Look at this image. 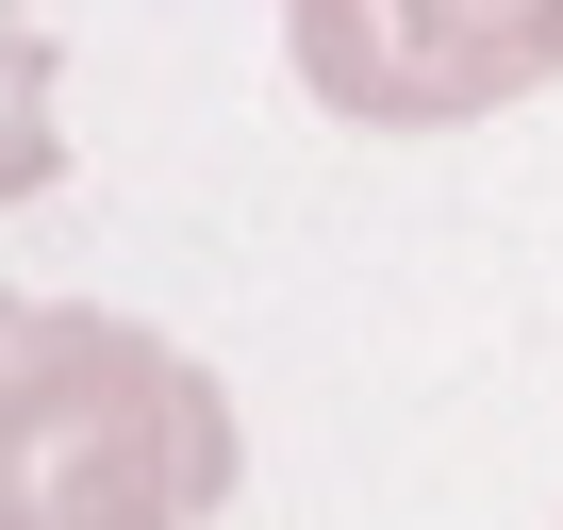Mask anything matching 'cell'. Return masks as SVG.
I'll list each match as a JSON object with an SVG mask.
<instances>
[{
	"instance_id": "6da1fadb",
	"label": "cell",
	"mask_w": 563,
	"mask_h": 530,
	"mask_svg": "<svg viewBox=\"0 0 563 530\" xmlns=\"http://www.w3.org/2000/svg\"><path fill=\"white\" fill-rule=\"evenodd\" d=\"M232 398L133 316L0 299V530H216Z\"/></svg>"
},
{
	"instance_id": "3957f363",
	"label": "cell",
	"mask_w": 563,
	"mask_h": 530,
	"mask_svg": "<svg viewBox=\"0 0 563 530\" xmlns=\"http://www.w3.org/2000/svg\"><path fill=\"white\" fill-rule=\"evenodd\" d=\"M34 183H67V133H51V51H34V18L0 0V199H34Z\"/></svg>"
},
{
	"instance_id": "7a4b0ae2",
	"label": "cell",
	"mask_w": 563,
	"mask_h": 530,
	"mask_svg": "<svg viewBox=\"0 0 563 530\" xmlns=\"http://www.w3.org/2000/svg\"><path fill=\"white\" fill-rule=\"evenodd\" d=\"M299 84L365 133H464L563 84V0H299Z\"/></svg>"
}]
</instances>
